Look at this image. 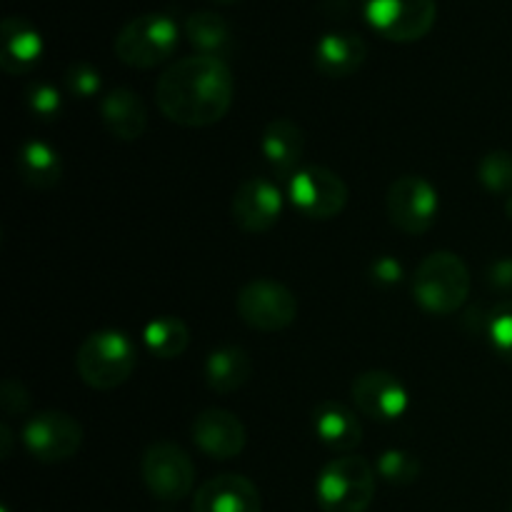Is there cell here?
Instances as JSON below:
<instances>
[{"mask_svg":"<svg viewBox=\"0 0 512 512\" xmlns=\"http://www.w3.org/2000/svg\"><path fill=\"white\" fill-rule=\"evenodd\" d=\"M385 208L395 228L408 235H423L433 228L438 218V190L420 175H403L390 185Z\"/></svg>","mask_w":512,"mask_h":512,"instance_id":"30bf717a","label":"cell"},{"mask_svg":"<svg viewBox=\"0 0 512 512\" xmlns=\"http://www.w3.org/2000/svg\"><path fill=\"white\" fill-rule=\"evenodd\" d=\"M315 495L323 512H365L375 498V470L360 455L333 458L318 475Z\"/></svg>","mask_w":512,"mask_h":512,"instance_id":"277c9868","label":"cell"},{"mask_svg":"<svg viewBox=\"0 0 512 512\" xmlns=\"http://www.w3.org/2000/svg\"><path fill=\"white\" fill-rule=\"evenodd\" d=\"M143 340L145 348H148L155 358L173 360L188 350L190 330L188 325L180 318H175V315H160V318L150 320V323L145 325Z\"/></svg>","mask_w":512,"mask_h":512,"instance_id":"cb8c5ba5","label":"cell"},{"mask_svg":"<svg viewBox=\"0 0 512 512\" xmlns=\"http://www.w3.org/2000/svg\"><path fill=\"white\" fill-rule=\"evenodd\" d=\"M488 338L498 355L512 363V300H505L490 313L488 318Z\"/></svg>","mask_w":512,"mask_h":512,"instance_id":"4316f807","label":"cell"},{"mask_svg":"<svg viewBox=\"0 0 512 512\" xmlns=\"http://www.w3.org/2000/svg\"><path fill=\"white\" fill-rule=\"evenodd\" d=\"M350 395L360 413L373 420H383V423L403 418L410 405L408 388L385 370H368L358 375L350 385Z\"/></svg>","mask_w":512,"mask_h":512,"instance_id":"7c38bea8","label":"cell"},{"mask_svg":"<svg viewBox=\"0 0 512 512\" xmlns=\"http://www.w3.org/2000/svg\"><path fill=\"white\" fill-rule=\"evenodd\" d=\"M235 308L240 320L260 333H278L298 318V298L293 290L270 278L250 280L248 285H243Z\"/></svg>","mask_w":512,"mask_h":512,"instance_id":"52a82bcc","label":"cell"},{"mask_svg":"<svg viewBox=\"0 0 512 512\" xmlns=\"http://www.w3.org/2000/svg\"><path fill=\"white\" fill-rule=\"evenodd\" d=\"M368 58V43L358 33L333 30L315 43V68L328 78H348L363 68Z\"/></svg>","mask_w":512,"mask_h":512,"instance_id":"e0dca14e","label":"cell"},{"mask_svg":"<svg viewBox=\"0 0 512 512\" xmlns=\"http://www.w3.org/2000/svg\"><path fill=\"white\" fill-rule=\"evenodd\" d=\"M370 28L393 43H415L433 30L438 18L435 0H360Z\"/></svg>","mask_w":512,"mask_h":512,"instance_id":"8992f818","label":"cell"},{"mask_svg":"<svg viewBox=\"0 0 512 512\" xmlns=\"http://www.w3.org/2000/svg\"><path fill=\"white\" fill-rule=\"evenodd\" d=\"M0 403H3V410L8 415H23L25 410H28L30 398H28V393H25L23 385L15 383V380H5L3 398H0Z\"/></svg>","mask_w":512,"mask_h":512,"instance_id":"f546056e","label":"cell"},{"mask_svg":"<svg viewBox=\"0 0 512 512\" xmlns=\"http://www.w3.org/2000/svg\"><path fill=\"white\" fill-rule=\"evenodd\" d=\"M65 85L73 95H80V98H90L100 90L103 80H100V73L88 63H75L70 65L68 73H65Z\"/></svg>","mask_w":512,"mask_h":512,"instance_id":"f1b7e54d","label":"cell"},{"mask_svg":"<svg viewBox=\"0 0 512 512\" xmlns=\"http://www.w3.org/2000/svg\"><path fill=\"white\" fill-rule=\"evenodd\" d=\"M235 225L245 233H265L283 213V193L268 178H248L233 195L230 205Z\"/></svg>","mask_w":512,"mask_h":512,"instance_id":"4fadbf2b","label":"cell"},{"mask_svg":"<svg viewBox=\"0 0 512 512\" xmlns=\"http://www.w3.org/2000/svg\"><path fill=\"white\" fill-rule=\"evenodd\" d=\"M23 443L40 463H65L83 445V428L78 420L60 410L33 415L23 428Z\"/></svg>","mask_w":512,"mask_h":512,"instance_id":"8fae6325","label":"cell"},{"mask_svg":"<svg viewBox=\"0 0 512 512\" xmlns=\"http://www.w3.org/2000/svg\"><path fill=\"white\" fill-rule=\"evenodd\" d=\"M313 428L320 443L328 445L335 453H350L363 440V425H360L358 415L343 403H320L313 413Z\"/></svg>","mask_w":512,"mask_h":512,"instance_id":"ffe728a7","label":"cell"},{"mask_svg":"<svg viewBox=\"0 0 512 512\" xmlns=\"http://www.w3.org/2000/svg\"><path fill=\"white\" fill-rule=\"evenodd\" d=\"M378 475L390 485H410L420 475V460L408 450H385L378 458Z\"/></svg>","mask_w":512,"mask_h":512,"instance_id":"d4e9b609","label":"cell"},{"mask_svg":"<svg viewBox=\"0 0 512 512\" xmlns=\"http://www.w3.org/2000/svg\"><path fill=\"white\" fill-rule=\"evenodd\" d=\"M235 80L228 63L210 55H190L163 70L155 85L160 113L183 128H208L233 105Z\"/></svg>","mask_w":512,"mask_h":512,"instance_id":"6da1fadb","label":"cell"},{"mask_svg":"<svg viewBox=\"0 0 512 512\" xmlns=\"http://www.w3.org/2000/svg\"><path fill=\"white\" fill-rule=\"evenodd\" d=\"M100 120L113 138L130 143L148 128V110L135 90L115 88L100 100Z\"/></svg>","mask_w":512,"mask_h":512,"instance_id":"ac0fdd59","label":"cell"},{"mask_svg":"<svg viewBox=\"0 0 512 512\" xmlns=\"http://www.w3.org/2000/svg\"><path fill=\"white\" fill-rule=\"evenodd\" d=\"M193 440L208 458L230 460L243 453L248 433L238 415L223 408H210L195 418Z\"/></svg>","mask_w":512,"mask_h":512,"instance_id":"5bb4252c","label":"cell"},{"mask_svg":"<svg viewBox=\"0 0 512 512\" xmlns=\"http://www.w3.org/2000/svg\"><path fill=\"white\" fill-rule=\"evenodd\" d=\"M185 38L198 50V55L225 60V55L233 48V33H230L228 20L213 10H195L185 18Z\"/></svg>","mask_w":512,"mask_h":512,"instance_id":"603a6c76","label":"cell"},{"mask_svg":"<svg viewBox=\"0 0 512 512\" xmlns=\"http://www.w3.org/2000/svg\"><path fill=\"white\" fill-rule=\"evenodd\" d=\"M493 283L500 285V288H512V260H505V263L495 265Z\"/></svg>","mask_w":512,"mask_h":512,"instance_id":"4dcf8cb0","label":"cell"},{"mask_svg":"<svg viewBox=\"0 0 512 512\" xmlns=\"http://www.w3.org/2000/svg\"><path fill=\"white\" fill-rule=\"evenodd\" d=\"M43 58V35L25 18L10 15L0 25V65L5 73L23 75Z\"/></svg>","mask_w":512,"mask_h":512,"instance_id":"2e32d148","label":"cell"},{"mask_svg":"<svg viewBox=\"0 0 512 512\" xmlns=\"http://www.w3.org/2000/svg\"><path fill=\"white\" fill-rule=\"evenodd\" d=\"M288 198L308 218L330 220L348 205V185L325 165H305L288 178Z\"/></svg>","mask_w":512,"mask_h":512,"instance_id":"9c48e42d","label":"cell"},{"mask_svg":"<svg viewBox=\"0 0 512 512\" xmlns=\"http://www.w3.org/2000/svg\"><path fill=\"white\" fill-rule=\"evenodd\" d=\"M478 178L490 193H510L512 190V153L495 150L478 165Z\"/></svg>","mask_w":512,"mask_h":512,"instance_id":"484cf974","label":"cell"},{"mask_svg":"<svg viewBox=\"0 0 512 512\" xmlns=\"http://www.w3.org/2000/svg\"><path fill=\"white\" fill-rule=\"evenodd\" d=\"M180 28L168 13H143L125 23L115 35V58L130 68L148 70L175 53Z\"/></svg>","mask_w":512,"mask_h":512,"instance_id":"5b68a950","label":"cell"},{"mask_svg":"<svg viewBox=\"0 0 512 512\" xmlns=\"http://www.w3.org/2000/svg\"><path fill=\"white\" fill-rule=\"evenodd\" d=\"M260 150L270 168L280 175H293L298 170L300 158L305 150L303 130L290 118H275L265 125L263 138H260Z\"/></svg>","mask_w":512,"mask_h":512,"instance_id":"d6986e66","label":"cell"},{"mask_svg":"<svg viewBox=\"0 0 512 512\" xmlns=\"http://www.w3.org/2000/svg\"><path fill=\"white\" fill-rule=\"evenodd\" d=\"M138 350L133 340L118 330H98L80 343L75 368L80 380L93 390H115L133 375Z\"/></svg>","mask_w":512,"mask_h":512,"instance_id":"3957f363","label":"cell"},{"mask_svg":"<svg viewBox=\"0 0 512 512\" xmlns=\"http://www.w3.org/2000/svg\"><path fill=\"white\" fill-rule=\"evenodd\" d=\"M213 3H223V5H230V3H238V0H213Z\"/></svg>","mask_w":512,"mask_h":512,"instance_id":"1f68e13d","label":"cell"},{"mask_svg":"<svg viewBox=\"0 0 512 512\" xmlns=\"http://www.w3.org/2000/svg\"><path fill=\"white\" fill-rule=\"evenodd\" d=\"M25 98H28V108L45 120L55 118V115L63 110V100H60V93L53 88V85H45V83L30 85Z\"/></svg>","mask_w":512,"mask_h":512,"instance_id":"83f0119b","label":"cell"},{"mask_svg":"<svg viewBox=\"0 0 512 512\" xmlns=\"http://www.w3.org/2000/svg\"><path fill=\"white\" fill-rule=\"evenodd\" d=\"M193 512H263V500L253 480L238 473H225L200 485Z\"/></svg>","mask_w":512,"mask_h":512,"instance_id":"9a60e30c","label":"cell"},{"mask_svg":"<svg viewBox=\"0 0 512 512\" xmlns=\"http://www.w3.org/2000/svg\"><path fill=\"white\" fill-rule=\"evenodd\" d=\"M470 270L460 255L450 250L430 253L413 275V298L433 315H453L470 295Z\"/></svg>","mask_w":512,"mask_h":512,"instance_id":"7a4b0ae2","label":"cell"},{"mask_svg":"<svg viewBox=\"0 0 512 512\" xmlns=\"http://www.w3.org/2000/svg\"><path fill=\"white\" fill-rule=\"evenodd\" d=\"M15 173L20 183L33 190H50L63 178V160L55 148L40 140H28L15 155Z\"/></svg>","mask_w":512,"mask_h":512,"instance_id":"44dd1931","label":"cell"},{"mask_svg":"<svg viewBox=\"0 0 512 512\" xmlns=\"http://www.w3.org/2000/svg\"><path fill=\"white\" fill-rule=\"evenodd\" d=\"M205 385H208L213 393L228 395L235 390L243 388L245 383L253 375V363H250V355L243 348H235V345H225V348L213 350L205 360Z\"/></svg>","mask_w":512,"mask_h":512,"instance_id":"7402d4cb","label":"cell"},{"mask_svg":"<svg viewBox=\"0 0 512 512\" xmlns=\"http://www.w3.org/2000/svg\"><path fill=\"white\" fill-rule=\"evenodd\" d=\"M140 475L153 498L178 503L193 490L195 465L180 445L158 440L143 453Z\"/></svg>","mask_w":512,"mask_h":512,"instance_id":"ba28073f","label":"cell"}]
</instances>
